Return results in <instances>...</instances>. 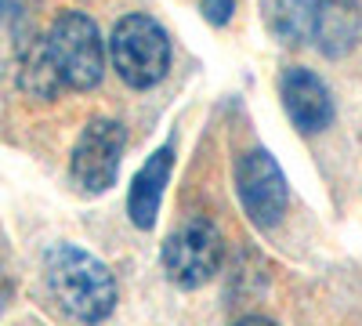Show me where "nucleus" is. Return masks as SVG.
Returning <instances> with one entry per match:
<instances>
[{"mask_svg": "<svg viewBox=\"0 0 362 326\" xmlns=\"http://www.w3.org/2000/svg\"><path fill=\"white\" fill-rule=\"evenodd\" d=\"M44 283L58 308L76 322L95 326L116 308V279L105 269V261L73 243H54L44 254Z\"/></svg>", "mask_w": 362, "mask_h": 326, "instance_id": "obj_1", "label": "nucleus"}, {"mask_svg": "<svg viewBox=\"0 0 362 326\" xmlns=\"http://www.w3.org/2000/svg\"><path fill=\"white\" fill-rule=\"evenodd\" d=\"M44 47H47V58H51L58 80H62V87H69V91H90V87L102 83L105 44H102L95 18H87L83 11L58 15L44 37Z\"/></svg>", "mask_w": 362, "mask_h": 326, "instance_id": "obj_2", "label": "nucleus"}, {"mask_svg": "<svg viewBox=\"0 0 362 326\" xmlns=\"http://www.w3.org/2000/svg\"><path fill=\"white\" fill-rule=\"evenodd\" d=\"M109 58L127 87H156L170 69V37L148 15H124L109 37Z\"/></svg>", "mask_w": 362, "mask_h": 326, "instance_id": "obj_3", "label": "nucleus"}, {"mask_svg": "<svg viewBox=\"0 0 362 326\" xmlns=\"http://www.w3.org/2000/svg\"><path fill=\"white\" fill-rule=\"evenodd\" d=\"M225 264V240L214 221L192 218L181 228H174L163 243V272L174 286L196 290L210 283Z\"/></svg>", "mask_w": 362, "mask_h": 326, "instance_id": "obj_4", "label": "nucleus"}, {"mask_svg": "<svg viewBox=\"0 0 362 326\" xmlns=\"http://www.w3.org/2000/svg\"><path fill=\"white\" fill-rule=\"evenodd\" d=\"M235 196L257 228L279 225L286 214V174L268 149H250L235 163Z\"/></svg>", "mask_w": 362, "mask_h": 326, "instance_id": "obj_5", "label": "nucleus"}, {"mask_svg": "<svg viewBox=\"0 0 362 326\" xmlns=\"http://www.w3.org/2000/svg\"><path fill=\"white\" fill-rule=\"evenodd\" d=\"M124 145H127V134L116 120H105V116L90 120L80 131V138L73 145V156H69L73 182L83 192H105L109 185H116Z\"/></svg>", "mask_w": 362, "mask_h": 326, "instance_id": "obj_6", "label": "nucleus"}, {"mask_svg": "<svg viewBox=\"0 0 362 326\" xmlns=\"http://www.w3.org/2000/svg\"><path fill=\"white\" fill-rule=\"evenodd\" d=\"M279 98L290 116V124L300 134H319L334 124V98H329L326 83L312 69H286L279 80Z\"/></svg>", "mask_w": 362, "mask_h": 326, "instance_id": "obj_7", "label": "nucleus"}, {"mask_svg": "<svg viewBox=\"0 0 362 326\" xmlns=\"http://www.w3.org/2000/svg\"><path fill=\"white\" fill-rule=\"evenodd\" d=\"M170 167H174V145H163L141 163V170L131 177V192H127V214L134 221V228H153L160 203H163V189L170 182Z\"/></svg>", "mask_w": 362, "mask_h": 326, "instance_id": "obj_8", "label": "nucleus"}, {"mask_svg": "<svg viewBox=\"0 0 362 326\" xmlns=\"http://www.w3.org/2000/svg\"><path fill=\"white\" fill-rule=\"evenodd\" d=\"M362 37V4L358 0H319L315 47L326 58L348 54Z\"/></svg>", "mask_w": 362, "mask_h": 326, "instance_id": "obj_9", "label": "nucleus"}, {"mask_svg": "<svg viewBox=\"0 0 362 326\" xmlns=\"http://www.w3.org/2000/svg\"><path fill=\"white\" fill-rule=\"evenodd\" d=\"M319 0H272L264 8V22L283 44H308L315 40Z\"/></svg>", "mask_w": 362, "mask_h": 326, "instance_id": "obj_10", "label": "nucleus"}, {"mask_svg": "<svg viewBox=\"0 0 362 326\" xmlns=\"http://www.w3.org/2000/svg\"><path fill=\"white\" fill-rule=\"evenodd\" d=\"M232 8H235V0H203V18L210 25H225L232 18Z\"/></svg>", "mask_w": 362, "mask_h": 326, "instance_id": "obj_11", "label": "nucleus"}, {"mask_svg": "<svg viewBox=\"0 0 362 326\" xmlns=\"http://www.w3.org/2000/svg\"><path fill=\"white\" fill-rule=\"evenodd\" d=\"M8 298H11V279H8V272H4V269H0V312H4Z\"/></svg>", "mask_w": 362, "mask_h": 326, "instance_id": "obj_12", "label": "nucleus"}, {"mask_svg": "<svg viewBox=\"0 0 362 326\" xmlns=\"http://www.w3.org/2000/svg\"><path fill=\"white\" fill-rule=\"evenodd\" d=\"M235 326H276V322L264 319V315H247V319H239Z\"/></svg>", "mask_w": 362, "mask_h": 326, "instance_id": "obj_13", "label": "nucleus"}, {"mask_svg": "<svg viewBox=\"0 0 362 326\" xmlns=\"http://www.w3.org/2000/svg\"><path fill=\"white\" fill-rule=\"evenodd\" d=\"M0 18H4V0H0Z\"/></svg>", "mask_w": 362, "mask_h": 326, "instance_id": "obj_14", "label": "nucleus"}]
</instances>
